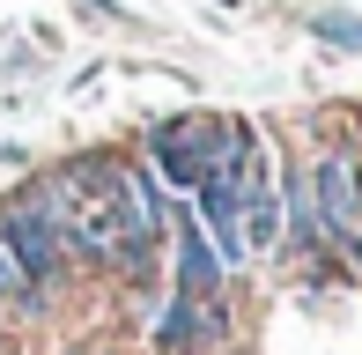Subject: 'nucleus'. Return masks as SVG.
<instances>
[{"mask_svg":"<svg viewBox=\"0 0 362 355\" xmlns=\"http://www.w3.org/2000/svg\"><path fill=\"white\" fill-rule=\"evenodd\" d=\"M215 141H222V111H170L148 126V178L170 192H200V178L215 170Z\"/></svg>","mask_w":362,"mask_h":355,"instance_id":"1","label":"nucleus"},{"mask_svg":"<svg viewBox=\"0 0 362 355\" xmlns=\"http://www.w3.org/2000/svg\"><path fill=\"white\" fill-rule=\"evenodd\" d=\"M0 245L15 252V267H23V281L37 289L45 303L67 289V274H74V260H67V245H59V230L37 215V207L15 192V200H0Z\"/></svg>","mask_w":362,"mask_h":355,"instance_id":"2","label":"nucleus"},{"mask_svg":"<svg viewBox=\"0 0 362 355\" xmlns=\"http://www.w3.org/2000/svg\"><path fill=\"white\" fill-rule=\"evenodd\" d=\"M237 230H244V252H252V260H274V252H281V163H274L267 149H252V163H244Z\"/></svg>","mask_w":362,"mask_h":355,"instance_id":"3","label":"nucleus"},{"mask_svg":"<svg viewBox=\"0 0 362 355\" xmlns=\"http://www.w3.org/2000/svg\"><path fill=\"white\" fill-rule=\"evenodd\" d=\"M177 296H192V303H207V296H222L229 289V267L215 260V245L200 237V222H177Z\"/></svg>","mask_w":362,"mask_h":355,"instance_id":"4","label":"nucleus"},{"mask_svg":"<svg viewBox=\"0 0 362 355\" xmlns=\"http://www.w3.org/2000/svg\"><path fill=\"white\" fill-rule=\"evenodd\" d=\"M0 311H23V318H45V311H52V303H45L37 289L23 281V267H15L8 245H0Z\"/></svg>","mask_w":362,"mask_h":355,"instance_id":"5","label":"nucleus"},{"mask_svg":"<svg viewBox=\"0 0 362 355\" xmlns=\"http://www.w3.org/2000/svg\"><path fill=\"white\" fill-rule=\"evenodd\" d=\"M310 37L333 45V52H362V15L355 8H318L310 15Z\"/></svg>","mask_w":362,"mask_h":355,"instance_id":"6","label":"nucleus"},{"mask_svg":"<svg viewBox=\"0 0 362 355\" xmlns=\"http://www.w3.org/2000/svg\"><path fill=\"white\" fill-rule=\"evenodd\" d=\"M215 8H237V0H215Z\"/></svg>","mask_w":362,"mask_h":355,"instance_id":"7","label":"nucleus"}]
</instances>
